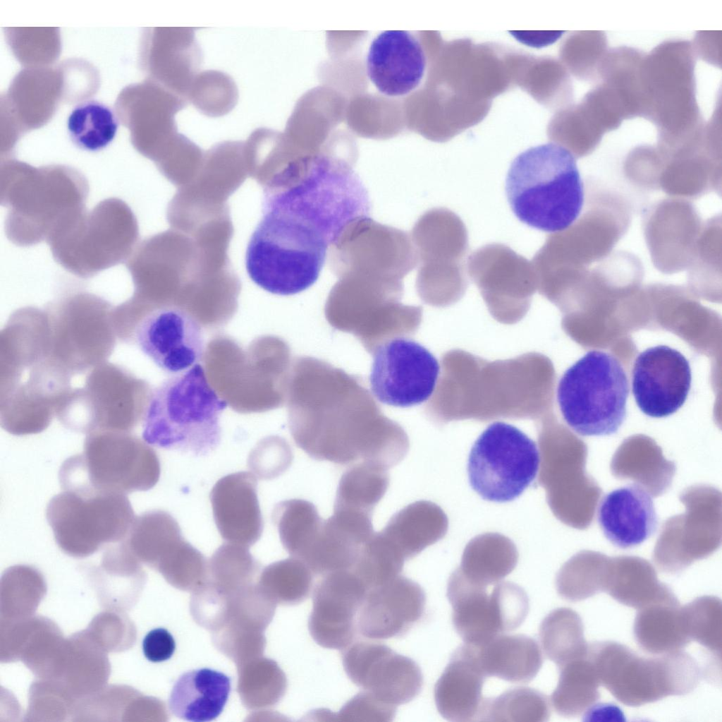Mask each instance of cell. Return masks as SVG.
Segmentation results:
<instances>
[{
    "label": "cell",
    "mask_w": 722,
    "mask_h": 722,
    "mask_svg": "<svg viewBox=\"0 0 722 722\" xmlns=\"http://www.w3.org/2000/svg\"><path fill=\"white\" fill-rule=\"evenodd\" d=\"M298 373L290 431L310 457L386 470L405 458L406 432L384 415L360 377L314 357L301 359Z\"/></svg>",
    "instance_id": "6da1fadb"
},
{
    "label": "cell",
    "mask_w": 722,
    "mask_h": 722,
    "mask_svg": "<svg viewBox=\"0 0 722 722\" xmlns=\"http://www.w3.org/2000/svg\"><path fill=\"white\" fill-rule=\"evenodd\" d=\"M354 162V158L334 152H315L293 182L263 190L262 207L293 217L330 246L351 222L370 215L369 196Z\"/></svg>",
    "instance_id": "7a4b0ae2"
},
{
    "label": "cell",
    "mask_w": 722,
    "mask_h": 722,
    "mask_svg": "<svg viewBox=\"0 0 722 722\" xmlns=\"http://www.w3.org/2000/svg\"><path fill=\"white\" fill-rule=\"evenodd\" d=\"M506 193L520 222L546 232L569 227L585 203L584 183L575 157L554 143L532 147L513 160Z\"/></svg>",
    "instance_id": "3957f363"
},
{
    "label": "cell",
    "mask_w": 722,
    "mask_h": 722,
    "mask_svg": "<svg viewBox=\"0 0 722 722\" xmlns=\"http://www.w3.org/2000/svg\"><path fill=\"white\" fill-rule=\"evenodd\" d=\"M227 405L197 363L153 390L143 414L142 439L157 447L206 455L220 443V418Z\"/></svg>",
    "instance_id": "277c9868"
},
{
    "label": "cell",
    "mask_w": 722,
    "mask_h": 722,
    "mask_svg": "<svg viewBox=\"0 0 722 722\" xmlns=\"http://www.w3.org/2000/svg\"><path fill=\"white\" fill-rule=\"evenodd\" d=\"M245 253L250 278L274 294L293 295L317 280L328 242L295 218L274 210H262Z\"/></svg>",
    "instance_id": "5b68a950"
},
{
    "label": "cell",
    "mask_w": 722,
    "mask_h": 722,
    "mask_svg": "<svg viewBox=\"0 0 722 722\" xmlns=\"http://www.w3.org/2000/svg\"><path fill=\"white\" fill-rule=\"evenodd\" d=\"M403 282L346 277L331 289L324 306L331 327L353 334L372 354L384 343L413 335L422 315L421 306L401 302Z\"/></svg>",
    "instance_id": "8992f818"
},
{
    "label": "cell",
    "mask_w": 722,
    "mask_h": 722,
    "mask_svg": "<svg viewBox=\"0 0 722 722\" xmlns=\"http://www.w3.org/2000/svg\"><path fill=\"white\" fill-rule=\"evenodd\" d=\"M587 656L600 683L629 706L687 694L700 679L697 663L681 650L647 658L622 644L606 641L589 645Z\"/></svg>",
    "instance_id": "52a82bcc"
},
{
    "label": "cell",
    "mask_w": 722,
    "mask_h": 722,
    "mask_svg": "<svg viewBox=\"0 0 722 722\" xmlns=\"http://www.w3.org/2000/svg\"><path fill=\"white\" fill-rule=\"evenodd\" d=\"M629 383L619 360L592 350L561 377L557 400L563 419L582 436L616 433L626 416Z\"/></svg>",
    "instance_id": "ba28073f"
},
{
    "label": "cell",
    "mask_w": 722,
    "mask_h": 722,
    "mask_svg": "<svg viewBox=\"0 0 722 722\" xmlns=\"http://www.w3.org/2000/svg\"><path fill=\"white\" fill-rule=\"evenodd\" d=\"M160 473L157 454L145 441L99 434L86 440L81 454L63 462L59 477L63 490L126 495L151 489Z\"/></svg>",
    "instance_id": "9c48e42d"
},
{
    "label": "cell",
    "mask_w": 722,
    "mask_h": 722,
    "mask_svg": "<svg viewBox=\"0 0 722 722\" xmlns=\"http://www.w3.org/2000/svg\"><path fill=\"white\" fill-rule=\"evenodd\" d=\"M411 239L417 258L416 289L434 306L458 300L467 287L468 234L458 215L445 207L432 208L415 222Z\"/></svg>",
    "instance_id": "30bf717a"
},
{
    "label": "cell",
    "mask_w": 722,
    "mask_h": 722,
    "mask_svg": "<svg viewBox=\"0 0 722 722\" xmlns=\"http://www.w3.org/2000/svg\"><path fill=\"white\" fill-rule=\"evenodd\" d=\"M46 517L58 546L70 555L85 557L123 541L135 516L124 494L63 490L49 500Z\"/></svg>",
    "instance_id": "8fae6325"
},
{
    "label": "cell",
    "mask_w": 722,
    "mask_h": 722,
    "mask_svg": "<svg viewBox=\"0 0 722 722\" xmlns=\"http://www.w3.org/2000/svg\"><path fill=\"white\" fill-rule=\"evenodd\" d=\"M539 464L540 452L533 440L512 425L494 422L470 452L469 482L484 500L506 503L532 483Z\"/></svg>",
    "instance_id": "7c38bea8"
},
{
    "label": "cell",
    "mask_w": 722,
    "mask_h": 722,
    "mask_svg": "<svg viewBox=\"0 0 722 722\" xmlns=\"http://www.w3.org/2000/svg\"><path fill=\"white\" fill-rule=\"evenodd\" d=\"M329 248V265L338 279L403 282L417 265L410 235L369 216L350 222Z\"/></svg>",
    "instance_id": "4fadbf2b"
},
{
    "label": "cell",
    "mask_w": 722,
    "mask_h": 722,
    "mask_svg": "<svg viewBox=\"0 0 722 722\" xmlns=\"http://www.w3.org/2000/svg\"><path fill=\"white\" fill-rule=\"evenodd\" d=\"M487 588L471 584L457 569L449 577L447 597L453 608L452 621L465 644L479 646L513 631L527 615L528 597L520 586L500 582L491 594Z\"/></svg>",
    "instance_id": "5bb4252c"
},
{
    "label": "cell",
    "mask_w": 722,
    "mask_h": 722,
    "mask_svg": "<svg viewBox=\"0 0 722 722\" xmlns=\"http://www.w3.org/2000/svg\"><path fill=\"white\" fill-rule=\"evenodd\" d=\"M541 469L539 483L552 512L563 523L589 527L601 490L585 471L587 452L563 447L554 442L542 422L538 431Z\"/></svg>",
    "instance_id": "9a60e30c"
},
{
    "label": "cell",
    "mask_w": 722,
    "mask_h": 722,
    "mask_svg": "<svg viewBox=\"0 0 722 722\" xmlns=\"http://www.w3.org/2000/svg\"><path fill=\"white\" fill-rule=\"evenodd\" d=\"M373 354L369 384L381 403L410 407L427 401L439 374L435 356L413 339L400 337L378 347Z\"/></svg>",
    "instance_id": "2e32d148"
},
{
    "label": "cell",
    "mask_w": 722,
    "mask_h": 722,
    "mask_svg": "<svg viewBox=\"0 0 722 722\" xmlns=\"http://www.w3.org/2000/svg\"><path fill=\"white\" fill-rule=\"evenodd\" d=\"M342 661L354 684L387 704H407L422 690L423 675L417 663L381 643L353 641L343 650Z\"/></svg>",
    "instance_id": "e0dca14e"
},
{
    "label": "cell",
    "mask_w": 722,
    "mask_h": 722,
    "mask_svg": "<svg viewBox=\"0 0 722 722\" xmlns=\"http://www.w3.org/2000/svg\"><path fill=\"white\" fill-rule=\"evenodd\" d=\"M467 271L494 312H522L537 287L531 261L506 245L490 243L467 258Z\"/></svg>",
    "instance_id": "ac0fdd59"
},
{
    "label": "cell",
    "mask_w": 722,
    "mask_h": 722,
    "mask_svg": "<svg viewBox=\"0 0 722 722\" xmlns=\"http://www.w3.org/2000/svg\"><path fill=\"white\" fill-rule=\"evenodd\" d=\"M135 342L159 368L173 375L197 364L205 349L202 326L176 306H163L148 313L136 328Z\"/></svg>",
    "instance_id": "d6986e66"
},
{
    "label": "cell",
    "mask_w": 722,
    "mask_h": 722,
    "mask_svg": "<svg viewBox=\"0 0 722 722\" xmlns=\"http://www.w3.org/2000/svg\"><path fill=\"white\" fill-rule=\"evenodd\" d=\"M367 589L351 570L330 572L317 582L308 628L324 648L343 650L355 639L357 618Z\"/></svg>",
    "instance_id": "ffe728a7"
},
{
    "label": "cell",
    "mask_w": 722,
    "mask_h": 722,
    "mask_svg": "<svg viewBox=\"0 0 722 722\" xmlns=\"http://www.w3.org/2000/svg\"><path fill=\"white\" fill-rule=\"evenodd\" d=\"M689 361L666 345L647 349L636 358L632 369V393L647 416L673 414L685 403L691 387Z\"/></svg>",
    "instance_id": "44dd1931"
},
{
    "label": "cell",
    "mask_w": 722,
    "mask_h": 722,
    "mask_svg": "<svg viewBox=\"0 0 722 722\" xmlns=\"http://www.w3.org/2000/svg\"><path fill=\"white\" fill-rule=\"evenodd\" d=\"M425 605L421 586L398 575L367 590L357 618V631L372 640L401 637L422 618Z\"/></svg>",
    "instance_id": "7402d4cb"
},
{
    "label": "cell",
    "mask_w": 722,
    "mask_h": 722,
    "mask_svg": "<svg viewBox=\"0 0 722 722\" xmlns=\"http://www.w3.org/2000/svg\"><path fill=\"white\" fill-rule=\"evenodd\" d=\"M426 56L420 41L405 30H384L372 41L366 58V73L382 95L402 97L421 83Z\"/></svg>",
    "instance_id": "603a6c76"
},
{
    "label": "cell",
    "mask_w": 722,
    "mask_h": 722,
    "mask_svg": "<svg viewBox=\"0 0 722 722\" xmlns=\"http://www.w3.org/2000/svg\"><path fill=\"white\" fill-rule=\"evenodd\" d=\"M252 473L239 471L221 478L213 486L210 501L218 531L228 543L247 548L261 537L264 522Z\"/></svg>",
    "instance_id": "cb8c5ba5"
},
{
    "label": "cell",
    "mask_w": 722,
    "mask_h": 722,
    "mask_svg": "<svg viewBox=\"0 0 722 722\" xmlns=\"http://www.w3.org/2000/svg\"><path fill=\"white\" fill-rule=\"evenodd\" d=\"M597 519L606 539L622 549L640 545L656 532L658 527L653 500L649 493L637 484L608 493L599 506Z\"/></svg>",
    "instance_id": "d4e9b609"
},
{
    "label": "cell",
    "mask_w": 722,
    "mask_h": 722,
    "mask_svg": "<svg viewBox=\"0 0 722 722\" xmlns=\"http://www.w3.org/2000/svg\"><path fill=\"white\" fill-rule=\"evenodd\" d=\"M485 678L473 646L458 647L434 686L435 704L441 716L451 721H479Z\"/></svg>",
    "instance_id": "484cf974"
},
{
    "label": "cell",
    "mask_w": 722,
    "mask_h": 722,
    "mask_svg": "<svg viewBox=\"0 0 722 722\" xmlns=\"http://www.w3.org/2000/svg\"><path fill=\"white\" fill-rule=\"evenodd\" d=\"M231 690L226 674L208 668L182 674L174 683L169 699L171 713L192 722L211 721L223 711Z\"/></svg>",
    "instance_id": "4316f807"
},
{
    "label": "cell",
    "mask_w": 722,
    "mask_h": 722,
    "mask_svg": "<svg viewBox=\"0 0 722 722\" xmlns=\"http://www.w3.org/2000/svg\"><path fill=\"white\" fill-rule=\"evenodd\" d=\"M473 647L486 678L494 676L510 682L527 683L535 678L542 666L538 643L525 634H501Z\"/></svg>",
    "instance_id": "83f0119b"
},
{
    "label": "cell",
    "mask_w": 722,
    "mask_h": 722,
    "mask_svg": "<svg viewBox=\"0 0 722 722\" xmlns=\"http://www.w3.org/2000/svg\"><path fill=\"white\" fill-rule=\"evenodd\" d=\"M604 591L638 610L653 603L678 601L671 589L659 581L652 565L634 556L608 557Z\"/></svg>",
    "instance_id": "f1b7e54d"
},
{
    "label": "cell",
    "mask_w": 722,
    "mask_h": 722,
    "mask_svg": "<svg viewBox=\"0 0 722 722\" xmlns=\"http://www.w3.org/2000/svg\"><path fill=\"white\" fill-rule=\"evenodd\" d=\"M447 526L437 505L419 500L395 513L380 531L407 560L443 537Z\"/></svg>",
    "instance_id": "f546056e"
},
{
    "label": "cell",
    "mask_w": 722,
    "mask_h": 722,
    "mask_svg": "<svg viewBox=\"0 0 722 722\" xmlns=\"http://www.w3.org/2000/svg\"><path fill=\"white\" fill-rule=\"evenodd\" d=\"M634 634L639 646L653 654L680 651L691 642L678 601L653 603L639 609Z\"/></svg>",
    "instance_id": "4dcf8cb0"
},
{
    "label": "cell",
    "mask_w": 722,
    "mask_h": 722,
    "mask_svg": "<svg viewBox=\"0 0 722 722\" xmlns=\"http://www.w3.org/2000/svg\"><path fill=\"white\" fill-rule=\"evenodd\" d=\"M559 669L558 685L551 697L553 707L561 716H578L600 698L601 683L594 666L586 656L571 661Z\"/></svg>",
    "instance_id": "1f68e13d"
},
{
    "label": "cell",
    "mask_w": 722,
    "mask_h": 722,
    "mask_svg": "<svg viewBox=\"0 0 722 722\" xmlns=\"http://www.w3.org/2000/svg\"><path fill=\"white\" fill-rule=\"evenodd\" d=\"M388 486L386 469L367 462L355 463L341 477L334 510L372 515Z\"/></svg>",
    "instance_id": "d6a6232c"
},
{
    "label": "cell",
    "mask_w": 722,
    "mask_h": 722,
    "mask_svg": "<svg viewBox=\"0 0 722 722\" xmlns=\"http://www.w3.org/2000/svg\"><path fill=\"white\" fill-rule=\"evenodd\" d=\"M539 634L545 655L558 668L587 656L589 645L584 637L582 619L571 608L551 611L542 621Z\"/></svg>",
    "instance_id": "836d02e7"
},
{
    "label": "cell",
    "mask_w": 722,
    "mask_h": 722,
    "mask_svg": "<svg viewBox=\"0 0 722 722\" xmlns=\"http://www.w3.org/2000/svg\"><path fill=\"white\" fill-rule=\"evenodd\" d=\"M182 538L179 524L169 513L152 510L135 517L124 541L133 555L158 565L169 548Z\"/></svg>",
    "instance_id": "e575fe53"
},
{
    "label": "cell",
    "mask_w": 722,
    "mask_h": 722,
    "mask_svg": "<svg viewBox=\"0 0 722 722\" xmlns=\"http://www.w3.org/2000/svg\"><path fill=\"white\" fill-rule=\"evenodd\" d=\"M271 517L285 550L301 560L324 520L315 505L302 499L283 500L275 505Z\"/></svg>",
    "instance_id": "d590c367"
},
{
    "label": "cell",
    "mask_w": 722,
    "mask_h": 722,
    "mask_svg": "<svg viewBox=\"0 0 722 722\" xmlns=\"http://www.w3.org/2000/svg\"><path fill=\"white\" fill-rule=\"evenodd\" d=\"M118 121L107 105L90 100L78 104L67 120L72 142L79 148L97 152L107 147L116 137Z\"/></svg>",
    "instance_id": "8d00e7d4"
},
{
    "label": "cell",
    "mask_w": 722,
    "mask_h": 722,
    "mask_svg": "<svg viewBox=\"0 0 722 722\" xmlns=\"http://www.w3.org/2000/svg\"><path fill=\"white\" fill-rule=\"evenodd\" d=\"M608 557L600 553L585 550L567 561L558 571L556 590L559 596L572 601H580L604 591Z\"/></svg>",
    "instance_id": "74e56055"
},
{
    "label": "cell",
    "mask_w": 722,
    "mask_h": 722,
    "mask_svg": "<svg viewBox=\"0 0 722 722\" xmlns=\"http://www.w3.org/2000/svg\"><path fill=\"white\" fill-rule=\"evenodd\" d=\"M547 697L527 687L505 691L497 697L484 699L479 721L542 722L551 712Z\"/></svg>",
    "instance_id": "f35d334b"
},
{
    "label": "cell",
    "mask_w": 722,
    "mask_h": 722,
    "mask_svg": "<svg viewBox=\"0 0 722 722\" xmlns=\"http://www.w3.org/2000/svg\"><path fill=\"white\" fill-rule=\"evenodd\" d=\"M405 559L381 533L374 532L361 547L350 569L367 590L400 575Z\"/></svg>",
    "instance_id": "ab89813d"
},
{
    "label": "cell",
    "mask_w": 722,
    "mask_h": 722,
    "mask_svg": "<svg viewBox=\"0 0 722 722\" xmlns=\"http://www.w3.org/2000/svg\"><path fill=\"white\" fill-rule=\"evenodd\" d=\"M492 546L475 548L470 541L465 548L457 570L471 584L484 587L496 584L515 568L518 555L513 544L508 548Z\"/></svg>",
    "instance_id": "60d3db41"
},
{
    "label": "cell",
    "mask_w": 722,
    "mask_h": 722,
    "mask_svg": "<svg viewBox=\"0 0 722 722\" xmlns=\"http://www.w3.org/2000/svg\"><path fill=\"white\" fill-rule=\"evenodd\" d=\"M690 639L721 657L722 649V606L720 598L703 596L683 606Z\"/></svg>",
    "instance_id": "b9f144b4"
},
{
    "label": "cell",
    "mask_w": 722,
    "mask_h": 722,
    "mask_svg": "<svg viewBox=\"0 0 722 722\" xmlns=\"http://www.w3.org/2000/svg\"><path fill=\"white\" fill-rule=\"evenodd\" d=\"M195 79L188 93L194 104L205 114H222L233 106L236 90L228 76L209 71L199 75Z\"/></svg>",
    "instance_id": "7bdbcfd3"
},
{
    "label": "cell",
    "mask_w": 722,
    "mask_h": 722,
    "mask_svg": "<svg viewBox=\"0 0 722 722\" xmlns=\"http://www.w3.org/2000/svg\"><path fill=\"white\" fill-rule=\"evenodd\" d=\"M264 576L279 587L286 602L297 603L310 595L314 574L302 561L291 558L271 564Z\"/></svg>",
    "instance_id": "ee69618b"
},
{
    "label": "cell",
    "mask_w": 722,
    "mask_h": 722,
    "mask_svg": "<svg viewBox=\"0 0 722 722\" xmlns=\"http://www.w3.org/2000/svg\"><path fill=\"white\" fill-rule=\"evenodd\" d=\"M293 453L289 444L280 438L262 440L250 452L247 465L260 480H271L283 474L291 465Z\"/></svg>",
    "instance_id": "f6af8a7d"
},
{
    "label": "cell",
    "mask_w": 722,
    "mask_h": 722,
    "mask_svg": "<svg viewBox=\"0 0 722 722\" xmlns=\"http://www.w3.org/2000/svg\"><path fill=\"white\" fill-rule=\"evenodd\" d=\"M396 706L382 702L374 694L363 690L350 699L337 714L319 711L318 717L331 718L339 721H391Z\"/></svg>",
    "instance_id": "bcb514c9"
},
{
    "label": "cell",
    "mask_w": 722,
    "mask_h": 722,
    "mask_svg": "<svg viewBox=\"0 0 722 722\" xmlns=\"http://www.w3.org/2000/svg\"><path fill=\"white\" fill-rule=\"evenodd\" d=\"M176 650V642L172 634L162 627L150 630L142 641V651L145 658L153 663L169 660Z\"/></svg>",
    "instance_id": "7dc6e473"
},
{
    "label": "cell",
    "mask_w": 722,
    "mask_h": 722,
    "mask_svg": "<svg viewBox=\"0 0 722 722\" xmlns=\"http://www.w3.org/2000/svg\"><path fill=\"white\" fill-rule=\"evenodd\" d=\"M634 454H628V455L632 457V459L628 458V464H632V474L637 471L634 479H637L638 483H640V486L642 487L643 478L644 477H654L656 475L654 471V470H660V464L654 465L655 464L663 463L666 462L663 457L661 452H639L640 454H636L635 452H632ZM632 470V471H633ZM628 479H630L631 476ZM655 477V476H654Z\"/></svg>",
    "instance_id": "c3c4849f"
},
{
    "label": "cell",
    "mask_w": 722,
    "mask_h": 722,
    "mask_svg": "<svg viewBox=\"0 0 722 722\" xmlns=\"http://www.w3.org/2000/svg\"><path fill=\"white\" fill-rule=\"evenodd\" d=\"M585 712V721H625L624 715L618 706L612 704H596Z\"/></svg>",
    "instance_id": "681fc988"
}]
</instances>
